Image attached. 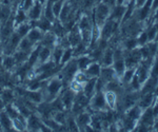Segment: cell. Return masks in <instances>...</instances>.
Instances as JSON below:
<instances>
[{"instance_id": "cell-3", "label": "cell", "mask_w": 158, "mask_h": 132, "mask_svg": "<svg viewBox=\"0 0 158 132\" xmlns=\"http://www.w3.org/2000/svg\"><path fill=\"white\" fill-rule=\"evenodd\" d=\"M77 71H78V67L75 57H73L71 60H69L68 62H65L64 65L61 66L60 72L58 73V75L62 79L63 85H69V83L73 79L74 75L76 74Z\"/></svg>"}, {"instance_id": "cell-11", "label": "cell", "mask_w": 158, "mask_h": 132, "mask_svg": "<svg viewBox=\"0 0 158 132\" xmlns=\"http://www.w3.org/2000/svg\"><path fill=\"white\" fill-rule=\"evenodd\" d=\"M67 38L69 40V44H70V45L72 48L76 47V45L81 42V33H80V30H79L77 23L68 32Z\"/></svg>"}, {"instance_id": "cell-28", "label": "cell", "mask_w": 158, "mask_h": 132, "mask_svg": "<svg viewBox=\"0 0 158 132\" xmlns=\"http://www.w3.org/2000/svg\"><path fill=\"white\" fill-rule=\"evenodd\" d=\"M12 17V7L9 3L0 4V25L3 24L6 20Z\"/></svg>"}, {"instance_id": "cell-41", "label": "cell", "mask_w": 158, "mask_h": 132, "mask_svg": "<svg viewBox=\"0 0 158 132\" xmlns=\"http://www.w3.org/2000/svg\"><path fill=\"white\" fill-rule=\"evenodd\" d=\"M73 79L76 80V82H78V83H82V85H85V83L90 79V78L88 77V75L85 74V71L78 70L77 72H76V74L74 75Z\"/></svg>"}, {"instance_id": "cell-52", "label": "cell", "mask_w": 158, "mask_h": 132, "mask_svg": "<svg viewBox=\"0 0 158 132\" xmlns=\"http://www.w3.org/2000/svg\"><path fill=\"white\" fill-rule=\"evenodd\" d=\"M4 108H6V103H4V101L2 100V98L0 97V112H1V111H3Z\"/></svg>"}, {"instance_id": "cell-17", "label": "cell", "mask_w": 158, "mask_h": 132, "mask_svg": "<svg viewBox=\"0 0 158 132\" xmlns=\"http://www.w3.org/2000/svg\"><path fill=\"white\" fill-rule=\"evenodd\" d=\"M104 98H106V103L108 106L109 110H115L118 105V95L116 92L111 90H104Z\"/></svg>"}, {"instance_id": "cell-22", "label": "cell", "mask_w": 158, "mask_h": 132, "mask_svg": "<svg viewBox=\"0 0 158 132\" xmlns=\"http://www.w3.org/2000/svg\"><path fill=\"white\" fill-rule=\"evenodd\" d=\"M43 35H44V33H43L41 30L38 29V28H36V27H33L25 37H27L31 42H33V44L36 45L38 44H40Z\"/></svg>"}, {"instance_id": "cell-42", "label": "cell", "mask_w": 158, "mask_h": 132, "mask_svg": "<svg viewBox=\"0 0 158 132\" xmlns=\"http://www.w3.org/2000/svg\"><path fill=\"white\" fill-rule=\"evenodd\" d=\"M0 97H1L2 100L6 103V105H7V104H12L13 100H14V93H13L10 89H6V90L2 92V94Z\"/></svg>"}, {"instance_id": "cell-16", "label": "cell", "mask_w": 158, "mask_h": 132, "mask_svg": "<svg viewBox=\"0 0 158 132\" xmlns=\"http://www.w3.org/2000/svg\"><path fill=\"white\" fill-rule=\"evenodd\" d=\"M139 120H140V124H141V125H143V126H146L148 128L151 129L152 127L154 126V120H155L152 107L144 109V112L141 114Z\"/></svg>"}, {"instance_id": "cell-9", "label": "cell", "mask_w": 158, "mask_h": 132, "mask_svg": "<svg viewBox=\"0 0 158 132\" xmlns=\"http://www.w3.org/2000/svg\"><path fill=\"white\" fill-rule=\"evenodd\" d=\"M75 95H76V93L73 92L70 88L65 89V90H63V89L61 90V92L59 94V98H60L61 103H62L64 110H71V107H72V105H73Z\"/></svg>"}, {"instance_id": "cell-56", "label": "cell", "mask_w": 158, "mask_h": 132, "mask_svg": "<svg viewBox=\"0 0 158 132\" xmlns=\"http://www.w3.org/2000/svg\"><path fill=\"white\" fill-rule=\"evenodd\" d=\"M3 2H4V0H0V4L3 3Z\"/></svg>"}, {"instance_id": "cell-44", "label": "cell", "mask_w": 158, "mask_h": 132, "mask_svg": "<svg viewBox=\"0 0 158 132\" xmlns=\"http://www.w3.org/2000/svg\"><path fill=\"white\" fill-rule=\"evenodd\" d=\"M138 47V42H137V37H129L124 41V49L126 50H133L135 48Z\"/></svg>"}, {"instance_id": "cell-6", "label": "cell", "mask_w": 158, "mask_h": 132, "mask_svg": "<svg viewBox=\"0 0 158 132\" xmlns=\"http://www.w3.org/2000/svg\"><path fill=\"white\" fill-rule=\"evenodd\" d=\"M89 101H90V100L86 97L82 91L76 93L75 98H74V101H73V105H72V107H71V112H72L74 115H76V114L85 111L86 107L89 106Z\"/></svg>"}, {"instance_id": "cell-25", "label": "cell", "mask_w": 158, "mask_h": 132, "mask_svg": "<svg viewBox=\"0 0 158 132\" xmlns=\"http://www.w3.org/2000/svg\"><path fill=\"white\" fill-rule=\"evenodd\" d=\"M51 53H52V49L47 48V47H42V45H40V49H39V53H38V59H37L36 66L41 65V63H44V62L51 60ZM36 66H35V67H36Z\"/></svg>"}, {"instance_id": "cell-32", "label": "cell", "mask_w": 158, "mask_h": 132, "mask_svg": "<svg viewBox=\"0 0 158 132\" xmlns=\"http://www.w3.org/2000/svg\"><path fill=\"white\" fill-rule=\"evenodd\" d=\"M141 114H142V109L140 108L137 104L126 110V115L128 116V117L131 118V120L135 121H139Z\"/></svg>"}, {"instance_id": "cell-12", "label": "cell", "mask_w": 158, "mask_h": 132, "mask_svg": "<svg viewBox=\"0 0 158 132\" xmlns=\"http://www.w3.org/2000/svg\"><path fill=\"white\" fill-rule=\"evenodd\" d=\"M91 117H92V115L89 112H86L85 110L80 113H78V114H76L75 121H76V124H77V126L79 128V131L85 130V127L90 125Z\"/></svg>"}, {"instance_id": "cell-46", "label": "cell", "mask_w": 158, "mask_h": 132, "mask_svg": "<svg viewBox=\"0 0 158 132\" xmlns=\"http://www.w3.org/2000/svg\"><path fill=\"white\" fill-rule=\"evenodd\" d=\"M69 88L71 89V90L73 91V92L75 93H78V92H81L83 89V85L78 82H76V80L72 79L70 83H69Z\"/></svg>"}, {"instance_id": "cell-26", "label": "cell", "mask_w": 158, "mask_h": 132, "mask_svg": "<svg viewBox=\"0 0 158 132\" xmlns=\"http://www.w3.org/2000/svg\"><path fill=\"white\" fill-rule=\"evenodd\" d=\"M97 78H90V79L83 85L82 92L85 93V95L89 100H90L92 96L94 95V93L96 92V80H97Z\"/></svg>"}, {"instance_id": "cell-4", "label": "cell", "mask_w": 158, "mask_h": 132, "mask_svg": "<svg viewBox=\"0 0 158 132\" xmlns=\"http://www.w3.org/2000/svg\"><path fill=\"white\" fill-rule=\"evenodd\" d=\"M119 25H120V22L119 21L109 18L100 27V38L109 41L110 39L113 38L114 35L116 34V32L118 31Z\"/></svg>"}, {"instance_id": "cell-15", "label": "cell", "mask_w": 158, "mask_h": 132, "mask_svg": "<svg viewBox=\"0 0 158 132\" xmlns=\"http://www.w3.org/2000/svg\"><path fill=\"white\" fill-rule=\"evenodd\" d=\"M57 44H58V38L53 31L45 32L41 41H40V45H41L42 47H47V48H50V49H53Z\"/></svg>"}, {"instance_id": "cell-21", "label": "cell", "mask_w": 158, "mask_h": 132, "mask_svg": "<svg viewBox=\"0 0 158 132\" xmlns=\"http://www.w3.org/2000/svg\"><path fill=\"white\" fill-rule=\"evenodd\" d=\"M31 23H32L33 27H36V28H38V29L41 30L43 33H45V32H48V31H51L53 22L50 21V20L48 19L47 17H44L42 15V16L40 17L39 19L36 20V21H31Z\"/></svg>"}, {"instance_id": "cell-47", "label": "cell", "mask_w": 158, "mask_h": 132, "mask_svg": "<svg viewBox=\"0 0 158 132\" xmlns=\"http://www.w3.org/2000/svg\"><path fill=\"white\" fill-rule=\"evenodd\" d=\"M148 41H149V40H148V34H147V32H142L141 34H140L139 36L137 37V42H138V45H140V47H142V45H147Z\"/></svg>"}, {"instance_id": "cell-38", "label": "cell", "mask_w": 158, "mask_h": 132, "mask_svg": "<svg viewBox=\"0 0 158 132\" xmlns=\"http://www.w3.org/2000/svg\"><path fill=\"white\" fill-rule=\"evenodd\" d=\"M52 117L54 118L58 124H60V125H62V126H65V121H67L68 115H67V113L64 112V110L55 111V112L52 114Z\"/></svg>"}, {"instance_id": "cell-40", "label": "cell", "mask_w": 158, "mask_h": 132, "mask_svg": "<svg viewBox=\"0 0 158 132\" xmlns=\"http://www.w3.org/2000/svg\"><path fill=\"white\" fill-rule=\"evenodd\" d=\"M135 71H136V68H131V69H127L124 71L123 75L121 76L122 83H123L124 85H129V83H131L132 78H133V76L135 74Z\"/></svg>"}, {"instance_id": "cell-2", "label": "cell", "mask_w": 158, "mask_h": 132, "mask_svg": "<svg viewBox=\"0 0 158 132\" xmlns=\"http://www.w3.org/2000/svg\"><path fill=\"white\" fill-rule=\"evenodd\" d=\"M111 7L104 4L103 2H99L92 9L93 15H92V19L93 22L99 28L102 25L106 20L109 19L110 14H111Z\"/></svg>"}, {"instance_id": "cell-36", "label": "cell", "mask_w": 158, "mask_h": 132, "mask_svg": "<svg viewBox=\"0 0 158 132\" xmlns=\"http://www.w3.org/2000/svg\"><path fill=\"white\" fill-rule=\"evenodd\" d=\"M35 47H36V45L33 44V42H31L27 37H22L21 39H20V42H19L18 48H17V49L21 50V51H24V52L31 54V52L34 50Z\"/></svg>"}, {"instance_id": "cell-51", "label": "cell", "mask_w": 158, "mask_h": 132, "mask_svg": "<svg viewBox=\"0 0 158 132\" xmlns=\"http://www.w3.org/2000/svg\"><path fill=\"white\" fill-rule=\"evenodd\" d=\"M101 2H103L104 4H106L108 6H110L112 9V7H114L117 4V0H102Z\"/></svg>"}, {"instance_id": "cell-57", "label": "cell", "mask_w": 158, "mask_h": 132, "mask_svg": "<svg viewBox=\"0 0 158 132\" xmlns=\"http://www.w3.org/2000/svg\"><path fill=\"white\" fill-rule=\"evenodd\" d=\"M102 0H97V3H99V2H101Z\"/></svg>"}, {"instance_id": "cell-27", "label": "cell", "mask_w": 158, "mask_h": 132, "mask_svg": "<svg viewBox=\"0 0 158 132\" xmlns=\"http://www.w3.org/2000/svg\"><path fill=\"white\" fill-rule=\"evenodd\" d=\"M153 101H154V94H153V92L144 93V94H141V96H140L137 105L143 110V109L151 107Z\"/></svg>"}, {"instance_id": "cell-31", "label": "cell", "mask_w": 158, "mask_h": 132, "mask_svg": "<svg viewBox=\"0 0 158 132\" xmlns=\"http://www.w3.org/2000/svg\"><path fill=\"white\" fill-rule=\"evenodd\" d=\"M13 56H14V58H15L16 65L19 66V67H21V66H23L27 62V59H29L30 54L27 52H24V51L17 49L14 53H13Z\"/></svg>"}, {"instance_id": "cell-53", "label": "cell", "mask_w": 158, "mask_h": 132, "mask_svg": "<svg viewBox=\"0 0 158 132\" xmlns=\"http://www.w3.org/2000/svg\"><path fill=\"white\" fill-rule=\"evenodd\" d=\"M154 20H156V21H158V7H157V9H156V13H155Z\"/></svg>"}, {"instance_id": "cell-8", "label": "cell", "mask_w": 158, "mask_h": 132, "mask_svg": "<svg viewBox=\"0 0 158 132\" xmlns=\"http://www.w3.org/2000/svg\"><path fill=\"white\" fill-rule=\"evenodd\" d=\"M140 96H141V93H140V91L138 90L132 91V92H129L128 94L122 96L121 105H122L123 110H127V109L131 108L132 106L136 105V104L138 103Z\"/></svg>"}, {"instance_id": "cell-18", "label": "cell", "mask_w": 158, "mask_h": 132, "mask_svg": "<svg viewBox=\"0 0 158 132\" xmlns=\"http://www.w3.org/2000/svg\"><path fill=\"white\" fill-rule=\"evenodd\" d=\"M43 121L35 114H32L27 117V130L30 131H41Z\"/></svg>"}, {"instance_id": "cell-7", "label": "cell", "mask_w": 158, "mask_h": 132, "mask_svg": "<svg viewBox=\"0 0 158 132\" xmlns=\"http://www.w3.org/2000/svg\"><path fill=\"white\" fill-rule=\"evenodd\" d=\"M14 16H13L9 20H6L3 24L0 25V40L2 44H4L11 37V35L14 33Z\"/></svg>"}, {"instance_id": "cell-30", "label": "cell", "mask_w": 158, "mask_h": 132, "mask_svg": "<svg viewBox=\"0 0 158 132\" xmlns=\"http://www.w3.org/2000/svg\"><path fill=\"white\" fill-rule=\"evenodd\" d=\"M63 50L64 48L61 47L60 45H56L54 48L52 49V53H51V60L57 66H60V60L63 54Z\"/></svg>"}, {"instance_id": "cell-54", "label": "cell", "mask_w": 158, "mask_h": 132, "mask_svg": "<svg viewBox=\"0 0 158 132\" xmlns=\"http://www.w3.org/2000/svg\"><path fill=\"white\" fill-rule=\"evenodd\" d=\"M56 1H58V0H47L45 2H50V3H55Z\"/></svg>"}, {"instance_id": "cell-10", "label": "cell", "mask_w": 158, "mask_h": 132, "mask_svg": "<svg viewBox=\"0 0 158 132\" xmlns=\"http://www.w3.org/2000/svg\"><path fill=\"white\" fill-rule=\"evenodd\" d=\"M42 14H43V4L40 3L37 0H35L34 4L27 12V18H29L30 21H36V20H38L42 16Z\"/></svg>"}, {"instance_id": "cell-34", "label": "cell", "mask_w": 158, "mask_h": 132, "mask_svg": "<svg viewBox=\"0 0 158 132\" xmlns=\"http://www.w3.org/2000/svg\"><path fill=\"white\" fill-rule=\"evenodd\" d=\"M75 58H76V62H77L78 70H81V71H85L86 68H88V66L90 65L91 62H93L91 57L86 54L80 55V56L75 57Z\"/></svg>"}, {"instance_id": "cell-13", "label": "cell", "mask_w": 158, "mask_h": 132, "mask_svg": "<svg viewBox=\"0 0 158 132\" xmlns=\"http://www.w3.org/2000/svg\"><path fill=\"white\" fill-rule=\"evenodd\" d=\"M127 9H128V6L126 4H116L114 7H112L111 14H110L109 18L121 22V20L127 12Z\"/></svg>"}, {"instance_id": "cell-19", "label": "cell", "mask_w": 158, "mask_h": 132, "mask_svg": "<svg viewBox=\"0 0 158 132\" xmlns=\"http://www.w3.org/2000/svg\"><path fill=\"white\" fill-rule=\"evenodd\" d=\"M25 97L31 103L36 104V105H40L44 101L41 90H27V93H25Z\"/></svg>"}, {"instance_id": "cell-49", "label": "cell", "mask_w": 158, "mask_h": 132, "mask_svg": "<svg viewBox=\"0 0 158 132\" xmlns=\"http://www.w3.org/2000/svg\"><path fill=\"white\" fill-rule=\"evenodd\" d=\"M34 2H35V0H23L20 9H22V10H24L25 12H27L31 9V6L34 4Z\"/></svg>"}, {"instance_id": "cell-29", "label": "cell", "mask_w": 158, "mask_h": 132, "mask_svg": "<svg viewBox=\"0 0 158 132\" xmlns=\"http://www.w3.org/2000/svg\"><path fill=\"white\" fill-rule=\"evenodd\" d=\"M157 85H158V78L150 76L146 82L143 83V87H142L141 92L140 93H141V94H144V93L153 92V91L157 88Z\"/></svg>"}, {"instance_id": "cell-37", "label": "cell", "mask_w": 158, "mask_h": 132, "mask_svg": "<svg viewBox=\"0 0 158 132\" xmlns=\"http://www.w3.org/2000/svg\"><path fill=\"white\" fill-rule=\"evenodd\" d=\"M2 66L6 70H13L16 67V62H15V58L13 56V54L11 55H4L3 59H2Z\"/></svg>"}, {"instance_id": "cell-24", "label": "cell", "mask_w": 158, "mask_h": 132, "mask_svg": "<svg viewBox=\"0 0 158 132\" xmlns=\"http://www.w3.org/2000/svg\"><path fill=\"white\" fill-rule=\"evenodd\" d=\"M101 65L98 62H93L88 66V68L85 70V74L88 75L89 78H97L100 74Z\"/></svg>"}, {"instance_id": "cell-23", "label": "cell", "mask_w": 158, "mask_h": 132, "mask_svg": "<svg viewBox=\"0 0 158 132\" xmlns=\"http://www.w3.org/2000/svg\"><path fill=\"white\" fill-rule=\"evenodd\" d=\"M113 62H114V50L112 48L108 47L103 51L102 57L100 59V65L101 67H109V66L113 65Z\"/></svg>"}, {"instance_id": "cell-14", "label": "cell", "mask_w": 158, "mask_h": 132, "mask_svg": "<svg viewBox=\"0 0 158 132\" xmlns=\"http://www.w3.org/2000/svg\"><path fill=\"white\" fill-rule=\"evenodd\" d=\"M99 78H100V79L106 85L109 82H111V80L115 79V78H118V77H117L113 67H112V66H109V67H101Z\"/></svg>"}, {"instance_id": "cell-5", "label": "cell", "mask_w": 158, "mask_h": 132, "mask_svg": "<svg viewBox=\"0 0 158 132\" xmlns=\"http://www.w3.org/2000/svg\"><path fill=\"white\" fill-rule=\"evenodd\" d=\"M89 107L93 111H96V112L109 110L106 103V98H104L103 91H96L94 93V95L90 98V101H89Z\"/></svg>"}, {"instance_id": "cell-35", "label": "cell", "mask_w": 158, "mask_h": 132, "mask_svg": "<svg viewBox=\"0 0 158 132\" xmlns=\"http://www.w3.org/2000/svg\"><path fill=\"white\" fill-rule=\"evenodd\" d=\"M25 21H29L27 12L19 7V9H17V11L14 15V28L20 23H23Z\"/></svg>"}, {"instance_id": "cell-20", "label": "cell", "mask_w": 158, "mask_h": 132, "mask_svg": "<svg viewBox=\"0 0 158 132\" xmlns=\"http://www.w3.org/2000/svg\"><path fill=\"white\" fill-rule=\"evenodd\" d=\"M0 129L3 131H14L13 120L4 110L0 112Z\"/></svg>"}, {"instance_id": "cell-39", "label": "cell", "mask_w": 158, "mask_h": 132, "mask_svg": "<svg viewBox=\"0 0 158 132\" xmlns=\"http://www.w3.org/2000/svg\"><path fill=\"white\" fill-rule=\"evenodd\" d=\"M73 57H74V55H73V48L72 47L64 48V50H63L62 57H61V60H60V66L64 65L65 62H68L69 60H71Z\"/></svg>"}, {"instance_id": "cell-43", "label": "cell", "mask_w": 158, "mask_h": 132, "mask_svg": "<svg viewBox=\"0 0 158 132\" xmlns=\"http://www.w3.org/2000/svg\"><path fill=\"white\" fill-rule=\"evenodd\" d=\"M65 125H67V129L69 131H79V128L76 124L75 117L74 116H68L67 121H65Z\"/></svg>"}, {"instance_id": "cell-1", "label": "cell", "mask_w": 158, "mask_h": 132, "mask_svg": "<svg viewBox=\"0 0 158 132\" xmlns=\"http://www.w3.org/2000/svg\"><path fill=\"white\" fill-rule=\"evenodd\" d=\"M63 82L59 75H53L45 82L44 86L41 89L44 103H51L56 97H58L63 89Z\"/></svg>"}, {"instance_id": "cell-33", "label": "cell", "mask_w": 158, "mask_h": 132, "mask_svg": "<svg viewBox=\"0 0 158 132\" xmlns=\"http://www.w3.org/2000/svg\"><path fill=\"white\" fill-rule=\"evenodd\" d=\"M32 28H33V25H32V23H31L30 20H29V21H25V22H23V23H20L18 25H16L14 31L22 38V37L27 36V33L30 32V30L32 29Z\"/></svg>"}, {"instance_id": "cell-45", "label": "cell", "mask_w": 158, "mask_h": 132, "mask_svg": "<svg viewBox=\"0 0 158 132\" xmlns=\"http://www.w3.org/2000/svg\"><path fill=\"white\" fill-rule=\"evenodd\" d=\"M65 0H58L56 1L55 3L52 4V10H53V13H54V16L56 19H58V16L60 14V11L63 6V3H64Z\"/></svg>"}, {"instance_id": "cell-50", "label": "cell", "mask_w": 158, "mask_h": 132, "mask_svg": "<svg viewBox=\"0 0 158 132\" xmlns=\"http://www.w3.org/2000/svg\"><path fill=\"white\" fill-rule=\"evenodd\" d=\"M152 77H157L158 78V58L154 62V65L152 67V71H151V75Z\"/></svg>"}, {"instance_id": "cell-48", "label": "cell", "mask_w": 158, "mask_h": 132, "mask_svg": "<svg viewBox=\"0 0 158 132\" xmlns=\"http://www.w3.org/2000/svg\"><path fill=\"white\" fill-rule=\"evenodd\" d=\"M156 33H157V29L155 28V25L152 28H150V30L147 31L148 40H149V41H153V40L155 39V37H156Z\"/></svg>"}, {"instance_id": "cell-55", "label": "cell", "mask_w": 158, "mask_h": 132, "mask_svg": "<svg viewBox=\"0 0 158 132\" xmlns=\"http://www.w3.org/2000/svg\"><path fill=\"white\" fill-rule=\"evenodd\" d=\"M37 1H39V2H40V3L44 4V3H45V1H47V0H37Z\"/></svg>"}]
</instances>
